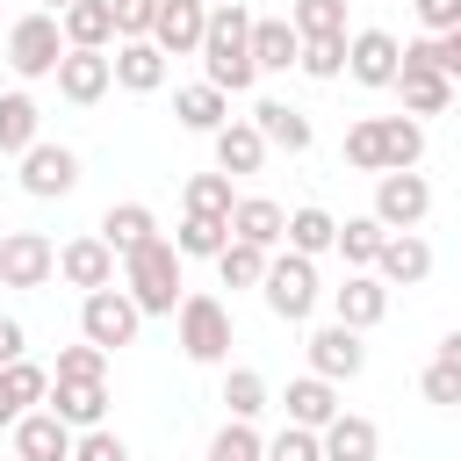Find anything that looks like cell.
Here are the masks:
<instances>
[{"instance_id": "6da1fadb", "label": "cell", "mask_w": 461, "mask_h": 461, "mask_svg": "<svg viewBox=\"0 0 461 461\" xmlns=\"http://www.w3.org/2000/svg\"><path fill=\"white\" fill-rule=\"evenodd\" d=\"M245 36H252V7H245V0H216V7H209V22H202V50H194L216 94H245V86L259 79V72H252Z\"/></svg>"}, {"instance_id": "7a4b0ae2", "label": "cell", "mask_w": 461, "mask_h": 461, "mask_svg": "<svg viewBox=\"0 0 461 461\" xmlns=\"http://www.w3.org/2000/svg\"><path fill=\"white\" fill-rule=\"evenodd\" d=\"M187 259L166 245V238H151V245H137L130 259H122V295L137 303V317H173V303L187 295V274H180Z\"/></svg>"}, {"instance_id": "3957f363", "label": "cell", "mask_w": 461, "mask_h": 461, "mask_svg": "<svg viewBox=\"0 0 461 461\" xmlns=\"http://www.w3.org/2000/svg\"><path fill=\"white\" fill-rule=\"evenodd\" d=\"M259 295L281 324H310L317 303H324V281H317V259H295V252H267V274H259Z\"/></svg>"}, {"instance_id": "277c9868", "label": "cell", "mask_w": 461, "mask_h": 461, "mask_svg": "<svg viewBox=\"0 0 461 461\" xmlns=\"http://www.w3.org/2000/svg\"><path fill=\"white\" fill-rule=\"evenodd\" d=\"M173 324H180V353H187L194 367H216V360H230V303H223V295H202V288H187V295L173 303Z\"/></svg>"}, {"instance_id": "5b68a950", "label": "cell", "mask_w": 461, "mask_h": 461, "mask_svg": "<svg viewBox=\"0 0 461 461\" xmlns=\"http://www.w3.org/2000/svg\"><path fill=\"white\" fill-rule=\"evenodd\" d=\"M58 58H65L58 14L29 7V14H22L14 29H7V72H14V79H50V72H58Z\"/></svg>"}, {"instance_id": "8992f818", "label": "cell", "mask_w": 461, "mask_h": 461, "mask_svg": "<svg viewBox=\"0 0 461 461\" xmlns=\"http://www.w3.org/2000/svg\"><path fill=\"white\" fill-rule=\"evenodd\" d=\"M137 331H144V317H137V303H130L122 288H94V295H79V339H86V346L115 353V346H130Z\"/></svg>"}, {"instance_id": "52a82bcc", "label": "cell", "mask_w": 461, "mask_h": 461, "mask_svg": "<svg viewBox=\"0 0 461 461\" xmlns=\"http://www.w3.org/2000/svg\"><path fill=\"white\" fill-rule=\"evenodd\" d=\"M382 230H418L432 216V180L425 173H375V209H367Z\"/></svg>"}, {"instance_id": "ba28073f", "label": "cell", "mask_w": 461, "mask_h": 461, "mask_svg": "<svg viewBox=\"0 0 461 461\" xmlns=\"http://www.w3.org/2000/svg\"><path fill=\"white\" fill-rule=\"evenodd\" d=\"M72 187H79V151L36 137V144L22 151V194H36V202H65Z\"/></svg>"}, {"instance_id": "9c48e42d", "label": "cell", "mask_w": 461, "mask_h": 461, "mask_svg": "<svg viewBox=\"0 0 461 461\" xmlns=\"http://www.w3.org/2000/svg\"><path fill=\"white\" fill-rule=\"evenodd\" d=\"M58 267V245L43 230H0V288H43Z\"/></svg>"}, {"instance_id": "30bf717a", "label": "cell", "mask_w": 461, "mask_h": 461, "mask_svg": "<svg viewBox=\"0 0 461 461\" xmlns=\"http://www.w3.org/2000/svg\"><path fill=\"white\" fill-rule=\"evenodd\" d=\"M303 353H310V375H317V382H331V389H339V382H353V375L367 367V346H360V331H346V324H317Z\"/></svg>"}, {"instance_id": "8fae6325", "label": "cell", "mask_w": 461, "mask_h": 461, "mask_svg": "<svg viewBox=\"0 0 461 461\" xmlns=\"http://www.w3.org/2000/svg\"><path fill=\"white\" fill-rule=\"evenodd\" d=\"M202 22H209V7L202 0H158V14H151V50L158 58H194L202 50Z\"/></svg>"}, {"instance_id": "7c38bea8", "label": "cell", "mask_w": 461, "mask_h": 461, "mask_svg": "<svg viewBox=\"0 0 461 461\" xmlns=\"http://www.w3.org/2000/svg\"><path fill=\"white\" fill-rule=\"evenodd\" d=\"M382 288H418L425 274H432V245L418 238V230H389L382 238V252H375V267H367Z\"/></svg>"}, {"instance_id": "4fadbf2b", "label": "cell", "mask_w": 461, "mask_h": 461, "mask_svg": "<svg viewBox=\"0 0 461 461\" xmlns=\"http://www.w3.org/2000/svg\"><path fill=\"white\" fill-rule=\"evenodd\" d=\"M396 58H403V43L389 29H353L346 36V72L360 86H396Z\"/></svg>"}, {"instance_id": "5bb4252c", "label": "cell", "mask_w": 461, "mask_h": 461, "mask_svg": "<svg viewBox=\"0 0 461 461\" xmlns=\"http://www.w3.org/2000/svg\"><path fill=\"white\" fill-rule=\"evenodd\" d=\"M50 274H65L79 295H94V288H115V252L86 230V238H65V245H58V267H50Z\"/></svg>"}, {"instance_id": "9a60e30c", "label": "cell", "mask_w": 461, "mask_h": 461, "mask_svg": "<svg viewBox=\"0 0 461 461\" xmlns=\"http://www.w3.org/2000/svg\"><path fill=\"white\" fill-rule=\"evenodd\" d=\"M389 317V288L375 281V274H346L339 288H331V324H346V331H375Z\"/></svg>"}, {"instance_id": "2e32d148", "label": "cell", "mask_w": 461, "mask_h": 461, "mask_svg": "<svg viewBox=\"0 0 461 461\" xmlns=\"http://www.w3.org/2000/svg\"><path fill=\"white\" fill-rule=\"evenodd\" d=\"M43 411L72 432H94V425H108V382H50Z\"/></svg>"}, {"instance_id": "e0dca14e", "label": "cell", "mask_w": 461, "mask_h": 461, "mask_svg": "<svg viewBox=\"0 0 461 461\" xmlns=\"http://www.w3.org/2000/svg\"><path fill=\"white\" fill-rule=\"evenodd\" d=\"M50 79H58V94H65L72 108H94V101L115 86V79H108V50H65Z\"/></svg>"}, {"instance_id": "ac0fdd59", "label": "cell", "mask_w": 461, "mask_h": 461, "mask_svg": "<svg viewBox=\"0 0 461 461\" xmlns=\"http://www.w3.org/2000/svg\"><path fill=\"white\" fill-rule=\"evenodd\" d=\"M245 122L259 130V144H267V151H310V137H317V130H310V115H303V108H288V101H274V94H267V101H252V115H245Z\"/></svg>"}, {"instance_id": "d6986e66", "label": "cell", "mask_w": 461, "mask_h": 461, "mask_svg": "<svg viewBox=\"0 0 461 461\" xmlns=\"http://www.w3.org/2000/svg\"><path fill=\"white\" fill-rule=\"evenodd\" d=\"M7 432H14V461H72V425H58L50 411H22Z\"/></svg>"}, {"instance_id": "ffe728a7", "label": "cell", "mask_w": 461, "mask_h": 461, "mask_svg": "<svg viewBox=\"0 0 461 461\" xmlns=\"http://www.w3.org/2000/svg\"><path fill=\"white\" fill-rule=\"evenodd\" d=\"M281 202H267V194H238L230 202V216H223V230L238 238V245H259V252H274L281 245Z\"/></svg>"}, {"instance_id": "44dd1931", "label": "cell", "mask_w": 461, "mask_h": 461, "mask_svg": "<svg viewBox=\"0 0 461 461\" xmlns=\"http://www.w3.org/2000/svg\"><path fill=\"white\" fill-rule=\"evenodd\" d=\"M317 454H324V461H375V454H382V432H375V418L339 411V418L317 432Z\"/></svg>"}, {"instance_id": "7402d4cb", "label": "cell", "mask_w": 461, "mask_h": 461, "mask_svg": "<svg viewBox=\"0 0 461 461\" xmlns=\"http://www.w3.org/2000/svg\"><path fill=\"white\" fill-rule=\"evenodd\" d=\"M245 50H252V72H288V65H295V50H303V36L288 29V14H252Z\"/></svg>"}, {"instance_id": "603a6c76", "label": "cell", "mask_w": 461, "mask_h": 461, "mask_svg": "<svg viewBox=\"0 0 461 461\" xmlns=\"http://www.w3.org/2000/svg\"><path fill=\"white\" fill-rule=\"evenodd\" d=\"M94 238H101L115 259H130L137 245H151V238H158V216H151L144 202H108V216H101V230H94Z\"/></svg>"}, {"instance_id": "cb8c5ba5", "label": "cell", "mask_w": 461, "mask_h": 461, "mask_svg": "<svg viewBox=\"0 0 461 461\" xmlns=\"http://www.w3.org/2000/svg\"><path fill=\"white\" fill-rule=\"evenodd\" d=\"M281 411H288V425H303V432H324L346 403H339V389L331 382H317V375H295L288 382V396H281Z\"/></svg>"}, {"instance_id": "d4e9b609", "label": "cell", "mask_w": 461, "mask_h": 461, "mask_svg": "<svg viewBox=\"0 0 461 461\" xmlns=\"http://www.w3.org/2000/svg\"><path fill=\"white\" fill-rule=\"evenodd\" d=\"M58 36H65V50H108V43H115L108 0H72V7L58 14Z\"/></svg>"}, {"instance_id": "484cf974", "label": "cell", "mask_w": 461, "mask_h": 461, "mask_svg": "<svg viewBox=\"0 0 461 461\" xmlns=\"http://www.w3.org/2000/svg\"><path fill=\"white\" fill-rule=\"evenodd\" d=\"M396 94H403V115H411V122L454 108V79H439V72H425V65H396Z\"/></svg>"}, {"instance_id": "4316f807", "label": "cell", "mask_w": 461, "mask_h": 461, "mask_svg": "<svg viewBox=\"0 0 461 461\" xmlns=\"http://www.w3.org/2000/svg\"><path fill=\"white\" fill-rule=\"evenodd\" d=\"M173 115H180V130L216 137V130L230 122V94H216L209 79H194V86H180V94H173Z\"/></svg>"}, {"instance_id": "83f0119b", "label": "cell", "mask_w": 461, "mask_h": 461, "mask_svg": "<svg viewBox=\"0 0 461 461\" xmlns=\"http://www.w3.org/2000/svg\"><path fill=\"white\" fill-rule=\"evenodd\" d=\"M375 137H382V173H418V158H425V122H411V115H375Z\"/></svg>"}, {"instance_id": "f1b7e54d", "label": "cell", "mask_w": 461, "mask_h": 461, "mask_svg": "<svg viewBox=\"0 0 461 461\" xmlns=\"http://www.w3.org/2000/svg\"><path fill=\"white\" fill-rule=\"evenodd\" d=\"M209 144H216V173H223V180H245V173H259V166H267V144H259V130H252V122H223Z\"/></svg>"}, {"instance_id": "f546056e", "label": "cell", "mask_w": 461, "mask_h": 461, "mask_svg": "<svg viewBox=\"0 0 461 461\" xmlns=\"http://www.w3.org/2000/svg\"><path fill=\"white\" fill-rule=\"evenodd\" d=\"M331 230H339V216H331V209H317V202H303V209H288V216H281V245H288L295 259L331 252Z\"/></svg>"}, {"instance_id": "4dcf8cb0", "label": "cell", "mask_w": 461, "mask_h": 461, "mask_svg": "<svg viewBox=\"0 0 461 461\" xmlns=\"http://www.w3.org/2000/svg\"><path fill=\"white\" fill-rule=\"evenodd\" d=\"M108 79H115V86H130V94H158V86H166V58H158L151 43H115Z\"/></svg>"}, {"instance_id": "1f68e13d", "label": "cell", "mask_w": 461, "mask_h": 461, "mask_svg": "<svg viewBox=\"0 0 461 461\" xmlns=\"http://www.w3.org/2000/svg\"><path fill=\"white\" fill-rule=\"evenodd\" d=\"M36 137H43V108H36V94H22V86H14V94H0V151H7V158H22Z\"/></svg>"}, {"instance_id": "d6a6232c", "label": "cell", "mask_w": 461, "mask_h": 461, "mask_svg": "<svg viewBox=\"0 0 461 461\" xmlns=\"http://www.w3.org/2000/svg\"><path fill=\"white\" fill-rule=\"evenodd\" d=\"M382 238H389V230H382L375 216H346V223L331 230V252H346V267H353V274H367V267H375V252H382Z\"/></svg>"}, {"instance_id": "836d02e7", "label": "cell", "mask_w": 461, "mask_h": 461, "mask_svg": "<svg viewBox=\"0 0 461 461\" xmlns=\"http://www.w3.org/2000/svg\"><path fill=\"white\" fill-rule=\"evenodd\" d=\"M288 29H295L303 43L346 36V0H295V7H288Z\"/></svg>"}, {"instance_id": "e575fe53", "label": "cell", "mask_w": 461, "mask_h": 461, "mask_svg": "<svg viewBox=\"0 0 461 461\" xmlns=\"http://www.w3.org/2000/svg\"><path fill=\"white\" fill-rule=\"evenodd\" d=\"M223 238H230V230H223V216H180V230H173L166 245H173L180 259H216V252H223Z\"/></svg>"}, {"instance_id": "d590c367", "label": "cell", "mask_w": 461, "mask_h": 461, "mask_svg": "<svg viewBox=\"0 0 461 461\" xmlns=\"http://www.w3.org/2000/svg\"><path fill=\"white\" fill-rule=\"evenodd\" d=\"M0 389H7V403H14V411H36V403L50 396V367H36V360L22 353V360H7V367H0Z\"/></svg>"}, {"instance_id": "8d00e7d4", "label": "cell", "mask_w": 461, "mask_h": 461, "mask_svg": "<svg viewBox=\"0 0 461 461\" xmlns=\"http://www.w3.org/2000/svg\"><path fill=\"white\" fill-rule=\"evenodd\" d=\"M223 411H230L238 425H252V418L267 411V375H259V367H230V375H223Z\"/></svg>"}, {"instance_id": "74e56055", "label": "cell", "mask_w": 461, "mask_h": 461, "mask_svg": "<svg viewBox=\"0 0 461 461\" xmlns=\"http://www.w3.org/2000/svg\"><path fill=\"white\" fill-rule=\"evenodd\" d=\"M216 274H223V288H259V274H267V252H259V245H238V238H223V252H216Z\"/></svg>"}, {"instance_id": "f35d334b", "label": "cell", "mask_w": 461, "mask_h": 461, "mask_svg": "<svg viewBox=\"0 0 461 461\" xmlns=\"http://www.w3.org/2000/svg\"><path fill=\"white\" fill-rule=\"evenodd\" d=\"M180 202H187V216H230V202H238V194H230V180H223V173H194Z\"/></svg>"}, {"instance_id": "ab89813d", "label": "cell", "mask_w": 461, "mask_h": 461, "mask_svg": "<svg viewBox=\"0 0 461 461\" xmlns=\"http://www.w3.org/2000/svg\"><path fill=\"white\" fill-rule=\"evenodd\" d=\"M50 382H108V353L79 339V346H65V353H58V367H50Z\"/></svg>"}, {"instance_id": "60d3db41", "label": "cell", "mask_w": 461, "mask_h": 461, "mask_svg": "<svg viewBox=\"0 0 461 461\" xmlns=\"http://www.w3.org/2000/svg\"><path fill=\"white\" fill-rule=\"evenodd\" d=\"M295 72H310V79H339V72H346V36L303 43V50H295Z\"/></svg>"}, {"instance_id": "b9f144b4", "label": "cell", "mask_w": 461, "mask_h": 461, "mask_svg": "<svg viewBox=\"0 0 461 461\" xmlns=\"http://www.w3.org/2000/svg\"><path fill=\"white\" fill-rule=\"evenodd\" d=\"M259 461H324V454H317V432H303V425H281L274 439H259Z\"/></svg>"}, {"instance_id": "7bdbcfd3", "label": "cell", "mask_w": 461, "mask_h": 461, "mask_svg": "<svg viewBox=\"0 0 461 461\" xmlns=\"http://www.w3.org/2000/svg\"><path fill=\"white\" fill-rule=\"evenodd\" d=\"M108 14H115V43H144V36H151L158 0H108Z\"/></svg>"}, {"instance_id": "ee69618b", "label": "cell", "mask_w": 461, "mask_h": 461, "mask_svg": "<svg viewBox=\"0 0 461 461\" xmlns=\"http://www.w3.org/2000/svg\"><path fill=\"white\" fill-rule=\"evenodd\" d=\"M346 166H360V173H382V137H375V115H360V122L346 130Z\"/></svg>"}, {"instance_id": "f6af8a7d", "label": "cell", "mask_w": 461, "mask_h": 461, "mask_svg": "<svg viewBox=\"0 0 461 461\" xmlns=\"http://www.w3.org/2000/svg\"><path fill=\"white\" fill-rule=\"evenodd\" d=\"M72 461H130V447H122V432L94 425V432H72Z\"/></svg>"}, {"instance_id": "bcb514c9", "label": "cell", "mask_w": 461, "mask_h": 461, "mask_svg": "<svg viewBox=\"0 0 461 461\" xmlns=\"http://www.w3.org/2000/svg\"><path fill=\"white\" fill-rule=\"evenodd\" d=\"M209 461H259V432L230 418V425H223V432L209 439Z\"/></svg>"}, {"instance_id": "7dc6e473", "label": "cell", "mask_w": 461, "mask_h": 461, "mask_svg": "<svg viewBox=\"0 0 461 461\" xmlns=\"http://www.w3.org/2000/svg\"><path fill=\"white\" fill-rule=\"evenodd\" d=\"M425 403H461V367L454 360H432L425 367Z\"/></svg>"}, {"instance_id": "c3c4849f", "label": "cell", "mask_w": 461, "mask_h": 461, "mask_svg": "<svg viewBox=\"0 0 461 461\" xmlns=\"http://www.w3.org/2000/svg\"><path fill=\"white\" fill-rule=\"evenodd\" d=\"M418 22L432 36H447V29H461V0H418Z\"/></svg>"}, {"instance_id": "681fc988", "label": "cell", "mask_w": 461, "mask_h": 461, "mask_svg": "<svg viewBox=\"0 0 461 461\" xmlns=\"http://www.w3.org/2000/svg\"><path fill=\"white\" fill-rule=\"evenodd\" d=\"M22 346H29V331H22L14 317H0V367H7V360H22Z\"/></svg>"}, {"instance_id": "f907efd6", "label": "cell", "mask_w": 461, "mask_h": 461, "mask_svg": "<svg viewBox=\"0 0 461 461\" xmlns=\"http://www.w3.org/2000/svg\"><path fill=\"white\" fill-rule=\"evenodd\" d=\"M14 418H22V411H14V403H7V389H0V432H7Z\"/></svg>"}, {"instance_id": "816d5d0a", "label": "cell", "mask_w": 461, "mask_h": 461, "mask_svg": "<svg viewBox=\"0 0 461 461\" xmlns=\"http://www.w3.org/2000/svg\"><path fill=\"white\" fill-rule=\"evenodd\" d=\"M65 7H72V0H43V14H65Z\"/></svg>"}, {"instance_id": "f5cc1de1", "label": "cell", "mask_w": 461, "mask_h": 461, "mask_svg": "<svg viewBox=\"0 0 461 461\" xmlns=\"http://www.w3.org/2000/svg\"><path fill=\"white\" fill-rule=\"evenodd\" d=\"M202 7H216V0H202Z\"/></svg>"}]
</instances>
